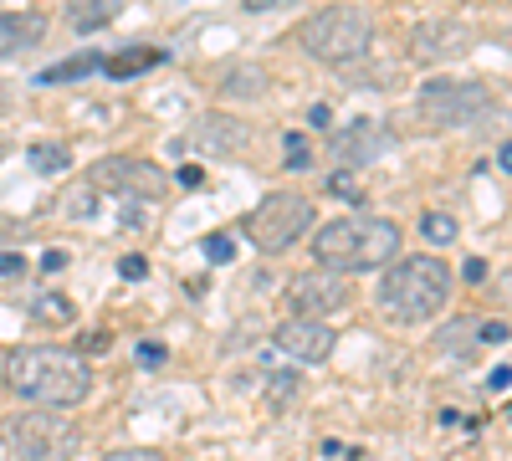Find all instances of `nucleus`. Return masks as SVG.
Returning a JSON list of instances; mask_svg holds the SVG:
<instances>
[{
	"mask_svg": "<svg viewBox=\"0 0 512 461\" xmlns=\"http://www.w3.org/2000/svg\"><path fill=\"white\" fill-rule=\"evenodd\" d=\"M0 385L21 395L26 405L77 410L93 395V369L77 349H62V344H16L0 359Z\"/></svg>",
	"mask_w": 512,
	"mask_h": 461,
	"instance_id": "1",
	"label": "nucleus"
},
{
	"mask_svg": "<svg viewBox=\"0 0 512 461\" xmlns=\"http://www.w3.org/2000/svg\"><path fill=\"white\" fill-rule=\"evenodd\" d=\"M313 257L328 272L390 267L400 257V226L384 216H338L328 226H313Z\"/></svg>",
	"mask_w": 512,
	"mask_h": 461,
	"instance_id": "2",
	"label": "nucleus"
},
{
	"mask_svg": "<svg viewBox=\"0 0 512 461\" xmlns=\"http://www.w3.org/2000/svg\"><path fill=\"white\" fill-rule=\"evenodd\" d=\"M446 298H451V267L441 257H400L379 277V313L400 328L431 323L446 308Z\"/></svg>",
	"mask_w": 512,
	"mask_h": 461,
	"instance_id": "3",
	"label": "nucleus"
},
{
	"mask_svg": "<svg viewBox=\"0 0 512 461\" xmlns=\"http://www.w3.org/2000/svg\"><path fill=\"white\" fill-rule=\"evenodd\" d=\"M297 41H303L308 57H318L328 67H349V62H359L374 47V21H369V11L349 6V0H333V6L303 16Z\"/></svg>",
	"mask_w": 512,
	"mask_h": 461,
	"instance_id": "4",
	"label": "nucleus"
},
{
	"mask_svg": "<svg viewBox=\"0 0 512 461\" xmlns=\"http://www.w3.org/2000/svg\"><path fill=\"white\" fill-rule=\"evenodd\" d=\"M318 216H313V200L308 195H297V190H277L267 195L256 211L246 216V241L262 251V257H282V251H292L303 236H313Z\"/></svg>",
	"mask_w": 512,
	"mask_h": 461,
	"instance_id": "5",
	"label": "nucleus"
},
{
	"mask_svg": "<svg viewBox=\"0 0 512 461\" xmlns=\"http://www.w3.org/2000/svg\"><path fill=\"white\" fill-rule=\"evenodd\" d=\"M6 451L16 461H67L77 451V426L67 421V410H47V405H26L16 410L6 426Z\"/></svg>",
	"mask_w": 512,
	"mask_h": 461,
	"instance_id": "6",
	"label": "nucleus"
},
{
	"mask_svg": "<svg viewBox=\"0 0 512 461\" xmlns=\"http://www.w3.org/2000/svg\"><path fill=\"white\" fill-rule=\"evenodd\" d=\"M415 108L425 118V129H472L497 108V98L477 77H431L420 88Z\"/></svg>",
	"mask_w": 512,
	"mask_h": 461,
	"instance_id": "7",
	"label": "nucleus"
},
{
	"mask_svg": "<svg viewBox=\"0 0 512 461\" xmlns=\"http://www.w3.org/2000/svg\"><path fill=\"white\" fill-rule=\"evenodd\" d=\"M88 185L93 190H108L118 200H159L169 190V175L149 159H134V154H108L88 170Z\"/></svg>",
	"mask_w": 512,
	"mask_h": 461,
	"instance_id": "8",
	"label": "nucleus"
},
{
	"mask_svg": "<svg viewBox=\"0 0 512 461\" xmlns=\"http://www.w3.org/2000/svg\"><path fill=\"white\" fill-rule=\"evenodd\" d=\"M349 303V277L344 272H328V267H313V272H297L287 282V308L292 318H323V313H338Z\"/></svg>",
	"mask_w": 512,
	"mask_h": 461,
	"instance_id": "9",
	"label": "nucleus"
},
{
	"mask_svg": "<svg viewBox=\"0 0 512 461\" xmlns=\"http://www.w3.org/2000/svg\"><path fill=\"white\" fill-rule=\"evenodd\" d=\"M405 47H410L415 62L441 67V62H456V57L472 52L477 36H472V26H461V21H415L410 36H405Z\"/></svg>",
	"mask_w": 512,
	"mask_h": 461,
	"instance_id": "10",
	"label": "nucleus"
},
{
	"mask_svg": "<svg viewBox=\"0 0 512 461\" xmlns=\"http://www.w3.org/2000/svg\"><path fill=\"white\" fill-rule=\"evenodd\" d=\"M272 339L297 364H328L333 349H338V328L328 318H282Z\"/></svg>",
	"mask_w": 512,
	"mask_h": 461,
	"instance_id": "11",
	"label": "nucleus"
},
{
	"mask_svg": "<svg viewBox=\"0 0 512 461\" xmlns=\"http://www.w3.org/2000/svg\"><path fill=\"white\" fill-rule=\"evenodd\" d=\"M384 149H395V134L384 129L379 118H359V123H349V129H338L328 139V154L344 164V170H364V164H374Z\"/></svg>",
	"mask_w": 512,
	"mask_h": 461,
	"instance_id": "12",
	"label": "nucleus"
},
{
	"mask_svg": "<svg viewBox=\"0 0 512 461\" xmlns=\"http://www.w3.org/2000/svg\"><path fill=\"white\" fill-rule=\"evenodd\" d=\"M190 144L200 154H210V159H236V154L251 149V129H246L236 113H205V118H195Z\"/></svg>",
	"mask_w": 512,
	"mask_h": 461,
	"instance_id": "13",
	"label": "nucleus"
},
{
	"mask_svg": "<svg viewBox=\"0 0 512 461\" xmlns=\"http://www.w3.org/2000/svg\"><path fill=\"white\" fill-rule=\"evenodd\" d=\"M41 36H47V16L41 11H0V57L31 52Z\"/></svg>",
	"mask_w": 512,
	"mask_h": 461,
	"instance_id": "14",
	"label": "nucleus"
},
{
	"mask_svg": "<svg viewBox=\"0 0 512 461\" xmlns=\"http://www.w3.org/2000/svg\"><path fill=\"white\" fill-rule=\"evenodd\" d=\"M149 67H164V52L159 47H123V52H113V57H103V72L108 77H144Z\"/></svg>",
	"mask_w": 512,
	"mask_h": 461,
	"instance_id": "15",
	"label": "nucleus"
},
{
	"mask_svg": "<svg viewBox=\"0 0 512 461\" xmlns=\"http://www.w3.org/2000/svg\"><path fill=\"white\" fill-rule=\"evenodd\" d=\"M93 72H103V57H98V52L62 57L57 67H41V72H36V88H57V82H77V77H93Z\"/></svg>",
	"mask_w": 512,
	"mask_h": 461,
	"instance_id": "16",
	"label": "nucleus"
},
{
	"mask_svg": "<svg viewBox=\"0 0 512 461\" xmlns=\"http://www.w3.org/2000/svg\"><path fill=\"white\" fill-rule=\"evenodd\" d=\"M123 16V0H72V31H103Z\"/></svg>",
	"mask_w": 512,
	"mask_h": 461,
	"instance_id": "17",
	"label": "nucleus"
},
{
	"mask_svg": "<svg viewBox=\"0 0 512 461\" xmlns=\"http://www.w3.org/2000/svg\"><path fill=\"white\" fill-rule=\"evenodd\" d=\"M221 93L226 98H262L267 93V72L262 67H231L221 77Z\"/></svg>",
	"mask_w": 512,
	"mask_h": 461,
	"instance_id": "18",
	"label": "nucleus"
},
{
	"mask_svg": "<svg viewBox=\"0 0 512 461\" xmlns=\"http://www.w3.org/2000/svg\"><path fill=\"white\" fill-rule=\"evenodd\" d=\"M72 313H77V308H72V298H62V292H41V298L31 303V318H36V323H52V328H67Z\"/></svg>",
	"mask_w": 512,
	"mask_h": 461,
	"instance_id": "19",
	"label": "nucleus"
},
{
	"mask_svg": "<svg viewBox=\"0 0 512 461\" xmlns=\"http://www.w3.org/2000/svg\"><path fill=\"white\" fill-rule=\"evenodd\" d=\"M297 395H303V374H297V369H277L267 380V405L272 410H287Z\"/></svg>",
	"mask_w": 512,
	"mask_h": 461,
	"instance_id": "20",
	"label": "nucleus"
},
{
	"mask_svg": "<svg viewBox=\"0 0 512 461\" xmlns=\"http://www.w3.org/2000/svg\"><path fill=\"white\" fill-rule=\"evenodd\" d=\"M26 159H31V170H36V175H62L67 164H72L67 144H52V139H47V144H31Z\"/></svg>",
	"mask_w": 512,
	"mask_h": 461,
	"instance_id": "21",
	"label": "nucleus"
},
{
	"mask_svg": "<svg viewBox=\"0 0 512 461\" xmlns=\"http://www.w3.org/2000/svg\"><path fill=\"white\" fill-rule=\"evenodd\" d=\"M420 231H425V241H431V246H446V241H456V216L425 211V216H420Z\"/></svg>",
	"mask_w": 512,
	"mask_h": 461,
	"instance_id": "22",
	"label": "nucleus"
},
{
	"mask_svg": "<svg viewBox=\"0 0 512 461\" xmlns=\"http://www.w3.org/2000/svg\"><path fill=\"white\" fill-rule=\"evenodd\" d=\"M282 164H287V170H308V164H313V144L303 134H287L282 139Z\"/></svg>",
	"mask_w": 512,
	"mask_h": 461,
	"instance_id": "23",
	"label": "nucleus"
},
{
	"mask_svg": "<svg viewBox=\"0 0 512 461\" xmlns=\"http://www.w3.org/2000/svg\"><path fill=\"white\" fill-rule=\"evenodd\" d=\"M231 257H236V241H231V236H205V262L226 267Z\"/></svg>",
	"mask_w": 512,
	"mask_h": 461,
	"instance_id": "24",
	"label": "nucleus"
},
{
	"mask_svg": "<svg viewBox=\"0 0 512 461\" xmlns=\"http://www.w3.org/2000/svg\"><path fill=\"white\" fill-rule=\"evenodd\" d=\"M103 461H164V451H154V446H123V451H108Z\"/></svg>",
	"mask_w": 512,
	"mask_h": 461,
	"instance_id": "25",
	"label": "nucleus"
},
{
	"mask_svg": "<svg viewBox=\"0 0 512 461\" xmlns=\"http://www.w3.org/2000/svg\"><path fill=\"white\" fill-rule=\"evenodd\" d=\"M328 195H338V200H364V190L354 185V175H333V180H328Z\"/></svg>",
	"mask_w": 512,
	"mask_h": 461,
	"instance_id": "26",
	"label": "nucleus"
},
{
	"mask_svg": "<svg viewBox=\"0 0 512 461\" xmlns=\"http://www.w3.org/2000/svg\"><path fill=\"white\" fill-rule=\"evenodd\" d=\"M134 359H139V369H159V364L169 359V349H164V344H139Z\"/></svg>",
	"mask_w": 512,
	"mask_h": 461,
	"instance_id": "27",
	"label": "nucleus"
},
{
	"mask_svg": "<svg viewBox=\"0 0 512 461\" xmlns=\"http://www.w3.org/2000/svg\"><path fill=\"white\" fill-rule=\"evenodd\" d=\"M118 277H123V282H144V277H149V262H144V257H123V262H118Z\"/></svg>",
	"mask_w": 512,
	"mask_h": 461,
	"instance_id": "28",
	"label": "nucleus"
},
{
	"mask_svg": "<svg viewBox=\"0 0 512 461\" xmlns=\"http://www.w3.org/2000/svg\"><path fill=\"white\" fill-rule=\"evenodd\" d=\"M98 349H108V333H103V328H93V333H82V339H77V354H82V359L98 354Z\"/></svg>",
	"mask_w": 512,
	"mask_h": 461,
	"instance_id": "29",
	"label": "nucleus"
},
{
	"mask_svg": "<svg viewBox=\"0 0 512 461\" xmlns=\"http://www.w3.org/2000/svg\"><path fill=\"white\" fill-rule=\"evenodd\" d=\"M175 180H180L185 190H195V185H205V170H200V164H180V170H175Z\"/></svg>",
	"mask_w": 512,
	"mask_h": 461,
	"instance_id": "30",
	"label": "nucleus"
},
{
	"mask_svg": "<svg viewBox=\"0 0 512 461\" xmlns=\"http://www.w3.org/2000/svg\"><path fill=\"white\" fill-rule=\"evenodd\" d=\"M477 339L482 344H502L507 339V323H477Z\"/></svg>",
	"mask_w": 512,
	"mask_h": 461,
	"instance_id": "31",
	"label": "nucleus"
},
{
	"mask_svg": "<svg viewBox=\"0 0 512 461\" xmlns=\"http://www.w3.org/2000/svg\"><path fill=\"white\" fill-rule=\"evenodd\" d=\"M308 123H313V129H328V123H333V108H328V103H313V108H308Z\"/></svg>",
	"mask_w": 512,
	"mask_h": 461,
	"instance_id": "32",
	"label": "nucleus"
},
{
	"mask_svg": "<svg viewBox=\"0 0 512 461\" xmlns=\"http://www.w3.org/2000/svg\"><path fill=\"white\" fill-rule=\"evenodd\" d=\"M26 272V262L16 257V251H6V257H0V277H21Z\"/></svg>",
	"mask_w": 512,
	"mask_h": 461,
	"instance_id": "33",
	"label": "nucleus"
},
{
	"mask_svg": "<svg viewBox=\"0 0 512 461\" xmlns=\"http://www.w3.org/2000/svg\"><path fill=\"white\" fill-rule=\"evenodd\" d=\"M461 272H466V282H487V262H482V257H472Z\"/></svg>",
	"mask_w": 512,
	"mask_h": 461,
	"instance_id": "34",
	"label": "nucleus"
},
{
	"mask_svg": "<svg viewBox=\"0 0 512 461\" xmlns=\"http://www.w3.org/2000/svg\"><path fill=\"white\" fill-rule=\"evenodd\" d=\"M41 267H47V272H62V267H67V251H47V257H41Z\"/></svg>",
	"mask_w": 512,
	"mask_h": 461,
	"instance_id": "35",
	"label": "nucleus"
},
{
	"mask_svg": "<svg viewBox=\"0 0 512 461\" xmlns=\"http://www.w3.org/2000/svg\"><path fill=\"white\" fill-rule=\"evenodd\" d=\"M512 385V369H492V380H487V390H507Z\"/></svg>",
	"mask_w": 512,
	"mask_h": 461,
	"instance_id": "36",
	"label": "nucleus"
},
{
	"mask_svg": "<svg viewBox=\"0 0 512 461\" xmlns=\"http://www.w3.org/2000/svg\"><path fill=\"white\" fill-rule=\"evenodd\" d=\"M497 164H502V170H507V175H512V139H507V144H502V149H497Z\"/></svg>",
	"mask_w": 512,
	"mask_h": 461,
	"instance_id": "37",
	"label": "nucleus"
},
{
	"mask_svg": "<svg viewBox=\"0 0 512 461\" xmlns=\"http://www.w3.org/2000/svg\"><path fill=\"white\" fill-rule=\"evenodd\" d=\"M16 236H21V231H16L11 221H0V241H16Z\"/></svg>",
	"mask_w": 512,
	"mask_h": 461,
	"instance_id": "38",
	"label": "nucleus"
},
{
	"mask_svg": "<svg viewBox=\"0 0 512 461\" xmlns=\"http://www.w3.org/2000/svg\"><path fill=\"white\" fill-rule=\"evenodd\" d=\"M277 0H246V11H272Z\"/></svg>",
	"mask_w": 512,
	"mask_h": 461,
	"instance_id": "39",
	"label": "nucleus"
},
{
	"mask_svg": "<svg viewBox=\"0 0 512 461\" xmlns=\"http://www.w3.org/2000/svg\"><path fill=\"white\" fill-rule=\"evenodd\" d=\"M11 154V144H6V134H0V159H6Z\"/></svg>",
	"mask_w": 512,
	"mask_h": 461,
	"instance_id": "40",
	"label": "nucleus"
},
{
	"mask_svg": "<svg viewBox=\"0 0 512 461\" xmlns=\"http://www.w3.org/2000/svg\"><path fill=\"white\" fill-rule=\"evenodd\" d=\"M507 292H512V282H507Z\"/></svg>",
	"mask_w": 512,
	"mask_h": 461,
	"instance_id": "41",
	"label": "nucleus"
}]
</instances>
